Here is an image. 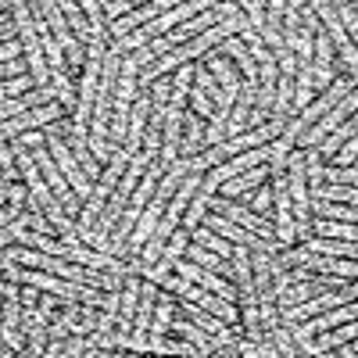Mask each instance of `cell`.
<instances>
[{
	"label": "cell",
	"instance_id": "6da1fadb",
	"mask_svg": "<svg viewBox=\"0 0 358 358\" xmlns=\"http://www.w3.org/2000/svg\"><path fill=\"white\" fill-rule=\"evenodd\" d=\"M129 162H133V155L126 151V147H115V155H111V162H108V169L101 172V179L94 183V194H90V201H86V208L79 212V236L83 233H90L94 229V222H97V215L104 212V204H108V197L115 194V187L122 183V176H126V169H129Z\"/></svg>",
	"mask_w": 358,
	"mask_h": 358
},
{
	"label": "cell",
	"instance_id": "7a4b0ae2",
	"mask_svg": "<svg viewBox=\"0 0 358 358\" xmlns=\"http://www.w3.org/2000/svg\"><path fill=\"white\" fill-rule=\"evenodd\" d=\"M308 8L319 15V22L326 25V33H330V40H334V47L341 50V57H344V65H348V72L355 76V83H358V47H355V40H351V33L344 29V22H341V15H337V8L330 4V0H308Z\"/></svg>",
	"mask_w": 358,
	"mask_h": 358
},
{
	"label": "cell",
	"instance_id": "3957f363",
	"mask_svg": "<svg viewBox=\"0 0 358 358\" xmlns=\"http://www.w3.org/2000/svg\"><path fill=\"white\" fill-rule=\"evenodd\" d=\"M355 86H358V83H355V76H351V79H334V83H330V90H326V94H322L315 104H308L305 111H297V115L290 118V126L305 136V133H308V129L319 122V118H322L326 111H334V108H337V104H341V101L351 94Z\"/></svg>",
	"mask_w": 358,
	"mask_h": 358
},
{
	"label": "cell",
	"instance_id": "277c9868",
	"mask_svg": "<svg viewBox=\"0 0 358 358\" xmlns=\"http://www.w3.org/2000/svg\"><path fill=\"white\" fill-rule=\"evenodd\" d=\"M69 115V108L62 101H50V104H40L33 111H25V115H15V118H4V140H15L29 129H47L54 122H62V118Z\"/></svg>",
	"mask_w": 358,
	"mask_h": 358
},
{
	"label": "cell",
	"instance_id": "5b68a950",
	"mask_svg": "<svg viewBox=\"0 0 358 358\" xmlns=\"http://www.w3.org/2000/svg\"><path fill=\"white\" fill-rule=\"evenodd\" d=\"M212 204H215V212H222L226 219H233V222H241L244 229L258 233L262 241H268V244H280V236H276V222H268L265 215L251 212V208L236 204V201H215V197H212ZM280 248H283V244H280Z\"/></svg>",
	"mask_w": 358,
	"mask_h": 358
},
{
	"label": "cell",
	"instance_id": "8992f818",
	"mask_svg": "<svg viewBox=\"0 0 358 358\" xmlns=\"http://www.w3.org/2000/svg\"><path fill=\"white\" fill-rule=\"evenodd\" d=\"M155 308H158V283L147 280L143 290H140V308H136V319H133V341H129V351H147V334H151Z\"/></svg>",
	"mask_w": 358,
	"mask_h": 358
},
{
	"label": "cell",
	"instance_id": "52a82bcc",
	"mask_svg": "<svg viewBox=\"0 0 358 358\" xmlns=\"http://www.w3.org/2000/svg\"><path fill=\"white\" fill-rule=\"evenodd\" d=\"M351 111H358V86L351 90V94H348V97H344L334 111H326V115L319 118V122H315V126L305 133V143H308V147H319V143H322L326 136H330L341 122H348V115H351Z\"/></svg>",
	"mask_w": 358,
	"mask_h": 358
},
{
	"label": "cell",
	"instance_id": "ba28073f",
	"mask_svg": "<svg viewBox=\"0 0 358 358\" xmlns=\"http://www.w3.org/2000/svg\"><path fill=\"white\" fill-rule=\"evenodd\" d=\"M176 273H179V276H187V280H194V283H204L208 290H215L219 297H226V301H236L233 283H226L219 273H212V268L197 265L194 258H190V262H187V258H179V262H176Z\"/></svg>",
	"mask_w": 358,
	"mask_h": 358
},
{
	"label": "cell",
	"instance_id": "9c48e42d",
	"mask_svg": "<svg viewBox=\"0 0 358 358\" xmlns=\"http://www.w3.org/2000/svg\"><path fill=\"white\" fill-rule=\"evenodd\" d=\"M151 108H155V101L147 94H140L133 111H129V133H126V143H122L129 155H136L143 147V133H147V122H151Z\"/></svg>",
	"mask_w": 358,
	"mask_h": 358
},
{
	"label": "cell",
	"instance_id": "30bf717a",
	"mask_svg": "<svg viewBox=\"0 0 358 358\" xmlns=\"http://www.w3.org/2000/svg\"><path fill=\"white\" fill-rule=\"evenodd\" d=\"M172 319H176V301L162 294L158 308H155V319H151V334H147V351H162V341L172 330Z\"/></svg>",
	"mask_w": 358,
	"mask_h": 358
},
{
	"label": "cell",
	"instance_id": "8fae6325",
	"mask_svg": "<svg viewBox=\"0 0 358 358\" xmlns=\"http://www.w3.org/2000/svg\"><path fill=\"white\" fill-rule=\"evenodd\" d=\"M62 94H57V86H36V90H29V94L15 97V101H4V118H15V115H25V111H33L40 104H50L57 101Z\"/></svg>",
	"mask_w": 358,
	"mask_h": 358
},
{
	"label": "cell",
	"instance_id": "7c38bea8",
	"mask_svg": "<svg viewBox=\"0 0 358 358\" xmlns=\"http://www.w3.org/2000/svg\"><path fill=\"white\" fill-rule=\"evenodd\" d=\"M183 126H187V140L179 143V158H197L204 147H208V129L201 126V115H183Z\"/></svg>",
	"mask_w": 358,
	"mask_h": 358
},
{
	"label": "cell",
	"instance_id": "4fadbf2b",
	"mask_svg": "<svg viewBox=\"0 0 358 358\" xmlns=\"http://www.w3.org/2000/svg\"><path fill=\"white\" fill-rule=\"evenodd\" d=\"M204 65L212 69V76H215V79L222 83V90H226V94H233V97H241V86H244V83H241V76L233 72V65L226 62L222 54H215V50H208V54H204Z\"/></svg>",
	"mask_w": 358,
	"mask_h": 358
},
{
	"label": "cell",
	"instance_id": "5bb4252c",
	"mask_svg": "<svg viewBox=\"0 0 358 358\" xmlns=\"http://www.w3.org/2000/svg\"><path fill=\"white\" fill-rule=\"evenodd\" d=\"M273 172L268 169V162H262V165H255V169H248V172H241V176H233L229 183H222V190L229 194V197H241V194H251V190H258L262 187V179Z\"/></svg>",
	"mask_w": 358,
	"mask_h": 358
},
{
	"label": "cell",
	"instance_id": "9a60e30c",
	"mask_svg": "<svg viewBox=\"0 0 358 358\" xmlns=\"http://www.w3.org/2000/svg\"><path fill=\"white\" fill-rule=\"evenodd\" d=\"M351 136H358V115H355V118H348V122H341V126H337L330 136H326V140L315 147V151H319L322 158H334V155L341 151V147H344Z\"/></svg>",
	"mask_w": 358,
	"mask_h": 358
},
{
	"label": "cell",
	"instance_id": "2e32d148",
	"mask_svg": "<svg viewBox=\"0 0 358 358\" xmlns=\"http://www.w3.org/2000/svg\"><path fill=\"white\" fill-rule=\"evenodd\" d=\"M187 258H194L197 265L212 268V273H219V276H229V258L208 251V248H201V244H187Z\"/></svg>",
	"mask_w": 358,
	"mask_h": 358
},
{
	"label": "cell",
	"instance_id": "e0dca14e",
	"mask_svg": "<svg viewBox=\"0 0 358 358\" xmlns=\"http://www.w3.org/2000/svg\"><path fill=\"white\" fill-rule=\"evenodd\" d=\"M29 86H36L33 76H15V79H4V86H0V90H4V101H15V97L25 94Z\"/></svg>",
	"mask_w": 358,
	"mask_h": 358
},
{
	"label": "cell",
	"instance_id": "ac0fdd59",
	"mask_svg": "<svg viewBox=\"0 0 358 358\" xmlns=\"http://www.w3.org/2000/svg\"><path fill=\"white\" fill-rule=\"evenodd\" d=\"M190 101H194V111H197L201 118H212V115H215V104H212V97L204 94V86H197V83H194V90H190Z\"/></svg>",
	"mask_w": 358,
	"mask_h": 358
},
{
	"label": "cell",
	"instance_id": "d6986e66",
	"mask_svg": "<svg viewBox=\"0 0 358 358\" xmlns=\"http://www.w3.org/2000/svg\"><path fill=\"white\" fill-rule=\"evenodd\" d=\"M241 4H244V15L251 18V25L258 29L262 40H265V4H262V0H241Z\"/></svg>",
	"mask_w": 358,
	"mask_h": 358
},
{
	"label": "cell",
	"instance_id": "ffe728a7",
	"mask_svg": "<svg viewBox=\"0 0 358 358\" xmlns=\"http://www.w3.org/2000/svg\"><path fill=\"white\" fill-rule=\"evenodd\" d=\"M143 4H151V0H111V4H108L104 11H108V18L115 22V18H122V15H129V11L143 8Z\"/></svg>",
	"mask_w": 358,
	"mask_h": 358
},
{
	"label": "cell",
	"instance_id": "44dd1931",
	"mask_svg": "<svg viewBox=\"0 0 358 358\" xmlns=\"http://www.w3.org/2000/svg\"><path fill=\"white\" fill-rule=\"evenodd\" d=\"M169 351H172V355H187V358L201 355V351H197V344H190L187 337H183V341H169V337H165V341H162V351H158V355H169Z\"/></svg>",
	"mask_w": 358,
	"mask_h": 358
},
{
	"label": "cell",
	"instance_id": "7402d4cb",
	"mask_svg": "<svg viewBox=\"0 0 358 358\" xmlns=\"http://www.w3.org/2000/svg\"><path fill=\"white\" fill-rule=\"evenodd\" d=\"M251 212H258V215H268V212H273V187H262V190L255 194Z\"/></svg>",
	"mask_w": 358,
	"mask_h": 358
},
{
	"label": "cell",
	"instance_id": "603a6c76",
	"mask_svg": "<svg viewBox=\"0 0 358 358\" xmlns=\"http://www.w3.org/2000/svg\"><path fill=\"white\" fill-rule=\"evenodd\" d=\"M151 86H155V94H151V97H155V104H169V101H172V79H165V76H162V79H155Z\"/></svg>",
	"mask_w": 358,
	"mask_h": 358
},
{
	"label": "cell",
	"instance_id": "cb8c5ba5",
	"mask_svg": "<svg viewBox=\"0 0 358 358\" xmlns=\"http://www.w3.org/2000/svg\"><path fill=\"white\" fill-rule=\"evenodd\" d=\"M334 158H337L341 165H351V162H358V136H351V140L341 147V151H337Z\"/></svg>",
	"mask_w": 358,
	"mask_h": 358
},
{
	"label": "cell",
	"instance_id": "d4e9b609",
	"mask_svg": "<svg viewBox=\"0 0 358 358\" xmlns=\"http://www.w3.org/2000/svg\"><path fill=\"white\" fill-rule=\"evenodd\" d=\"M22 204H25V201H4V215H0V226H11V222L18 219V212H22Z\"/></svg>",
	"mask_w": 358,
	"mask_h": 358
},
{
	"label": "cell",
	"instance_id": "484cf974",
	"mask_svg": "<svg viewBox=\"0 0 358 358\" xmlns=\"http://www.w3.org/2000/svg\"><path fill=\"white\" fill-rule=\"evenodd\" d=\"M29 65V57H15V62H4V79H15L22 76V69Z\"/></svg>",
	"mask_w": 358,
	"mask_h": 358
},
{
	"label": "cell",
	"instance_id": "4316f807",
	"mask_svg": "<svg viewBox=\"0 0 358 358\" xmlns=\"http://www.w3.org/2000/svg\"><path fill=\"white\" fill-rule=\"evenodd\" d=\"M18 50H22V47H18L15 40H4V62H15V57H18Z\"/></svg>",
	"mask_w": 358,
	"mask_h": 358
},
{
	"label": "cell",
	"instance_id": "83f0119b",
	"mask_svg": "<svg viewBox=\"0 0 358 358\" xmlns=\"http://www.w3.org/2000/svg\"><path fill=\"white\" fill-rule=\"evenodd\" d=\"M262 4H265V8H268V0H262Z\"/></svg>",
	"mask_w": 358,
	"mask_h": 358
},
{
	"label": "cell",
	"instance_id": "f1b7e54d",
	"mask_svg": "<svg viewBox=\"0 0 358 358\" xmlns=\"http://www.w3.org/2000/svg\"><path fill=\"white\" fill-rule=\"evenodd\" d=\"M108 4H111V0H104V8H108Z\"/></svg>",
	"mask_w": 358,
	"mask_h": 358
}]
</instances>
